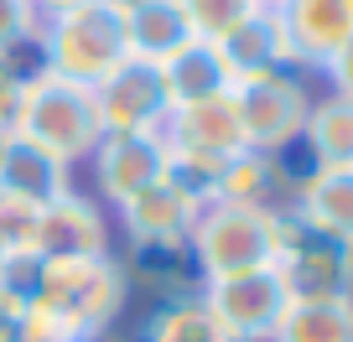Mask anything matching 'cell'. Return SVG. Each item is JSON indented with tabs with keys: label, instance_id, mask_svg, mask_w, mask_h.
<instances>
[{
	"label": "cell",
	"instance_id": "cell-1",
	"mask_svg": "<svg viewBox=\"0 0 353 342\" xmlns=\"http://www.w3.org/2000/svg\"><path fill=\"white\" fill-rule=\"evenodd\" d=\"M16 135H26L32 145H42L47 156L73 171L94 156V145L104 140L99 99L88 83L52 73V67H26L21 83V109H16Z\"/></svg>",
	"mask_w": 353,
	"mask_h": 342
},
{
	"label": "cell",
	"instance_id": "cell-2",
	"mask_svg": "<svg viewBox=\"0 0 353 342\" xmlns=\"http://www.w3.org/2000/svg\"><path fill=\"white\" fill-rule=\"evenodd\" d=\"M130 57L125 42V6L120 0H78L68 11L47 16L37 32V67L73 78V83H99Z\"/></svg>",
	"mask_w": 353,
	"mask_h": 342
},
{
	"label": "cell",
	"instance_id": "cell-3",
	"mask_svg": "<svg viewBox=\"0 0 353 342\" xmlns=\"http://www.w3.org/2000/svg\"><path fill=\"white\" fill-rule=\"evenodd\" d=\"M188 244H192V259H198L203 286H208V280L244 275V270L276 265L281 202H270V208H250V202H203Z\"/></svg>",
	"mask_w": 353,
	"mask_h": 342
},
{
	"label": "cell",
	"instance_id": "cell-4",
	"mask_svg": "<svg viewBox=\"0 0 353 342\" xmlns=\"http://www.w3.org/2000/svg\"><path fill=\"white\" fill-rule=\"evenodd\" d=\"M73 317L83 332H110L120 321L125 301H130V280H125V259L114 249L104 254H73V259H42L37 270V296Z\"/></svg>",
	"mask_w": 353,
	"mask_h": 342
},
{
	"label": "cell",
	"instance_id": "cell-5",
	"mask_svg": "<svg viewBox=\"0 0 353 342\" xmlns=\"http://www.w3.org/2000/svg\"><path fill=\"white\" fill-rule=\"evenodd\" d=\"M229 104H234V120H239L244 151L281 156L286 145L301 140L317 94H312L307 73H296V67H276V73L239 78V83L229 89Z\"/></svg>",
	"mask_w": 353,
	"mask_h": 342
},
{
	"label": "cell",
	"instance_id": "cell-6",
	"mask_svg": "<svg viewBox=\"0 0 353 342\" xmlns=\"http://www.w3.org/2000/svg\"><path fill=\"white\" fill-rule=\"evenodd\" d=\"M161 140L172 151V171L182 182H192L203 192V202H208V182L219 177V166H229L244 151V135H239L229 94L198 99V104H176L161 125Z\"/></svg>",
	"mask_w": 353,
	"mask_h": 342
},
{
	"label": "cell",
	"instance_id": "cell-7",
	"mask_svg": "<svg viewBox=\"0 0 353 342\" xmlns=\"http://www.w3.org/2000/svg\"><path fill=\"white\" fill-rule=\"evenodd\" d=\"M276 270L286 275L291 296H353V244L327 228H312L281 208V249Z\"/></svg>",
	"mask_w": 353,
	"mask_h": 342
},
{
	"label": "cell",
	"instance_id": "cell-8",
	"mask_svg": "<svg viewBox=\"0 0 353 342\" xmlns=\"http://www.w3.org/2000/svg\"><path fill=\"white\" fill-rule=\"evenodd\" d=\"M203 301L229 327L234 342H265L291 306V286L276 265H265V270H244V275H229V280H208Z\"/></svg>",
	"mask_w": 353,
	"mask_h": 342
},
{
	"label": "cell",
	"instance_id": "cell-9",
	"mask_svg": "<svg viewBox=\"0 0 353 342\" xmlns=\"http://www.w3.org/2000/svg\"><path fill=\"white\" fill-rule=\"evenodd\" d=\"M104 135H156L172 114V94L161 83V63L151 57H125L110 78L94 83Z\"/></svg>",
	"mask_w": 353,
	"mask_h": 342
},
{
	"label": "cell",
	"instance_id": "cell-10",
	"mask_svg": "<svg viewBox=\"0 0 353 342\" xmlns=\"http://www.w3.org/2000/svg\"><path fill=\"white\" fill-rule=\"evenodd\" d=\"M88 171H94V202L99 208H120L135 192H145L151 182H161L172 171V151H166L161 130L156 135H104L88 156Z\"/></svg>",
	"mask_w": 353,
	"mask_h": 342
},
{
	"label": "cell",
	"instance_id": "cell-11",
	"mask_svg": "<svg viewBox=\"0 0 353 342\" xmlns=\"http://www.w3.org/2000/svg\"><path fill=\"white\" fill-rule=\"evenodd\" d=\"M203 213V192L192 182H182L176 171H166L161 182H151L145 192H135L130 202L114 208V228L125 233V244H176L188 239L192 223Z\"/></svg>",
	"mask_w": 353,
	"mask_h": 342
},
{
	"label": "cell",
	"instance_id": "cell-12",
	"mask_svg": "<svg viewBox=\"0 0 353 342\" xmlns=\"http://www.w3.org/2000/svg\"><path fill=\"white\" fill-rule=\"evenodd\" d=\"M296 73H322L327 57L353 36V0H270Z\"/></svg>",
	"mask_w": 353,
	"mask_h": 342
},
{
	"label": "cell",
	"instance_id": "cell-13",
	"mask_svg": "<svg viewBox=\"0 0 353 342\" xmlns=\"http://www.w3.org/2000/svg\"><path fill=\"white\" fill-rule=\"evenodd\" d=\"M110 249V213L88 192H63L47 208H37L32 254L37 259H73V254H104Z\"/></svg>",
	"mask_w": 353,
	"mask_h": 342
},
{
	"label": "cell",
	"instance_id": "cell-14",
	"mask_svg": "<svg viewBox=\"0 0 353 342\" xmlns=\"http://www.w3.org/2000/svg\"><path fill=\"white\" fill-rule=\"evenodd\" d=\"M73 192V171L26 135H0V197H16L26 208H47L52 197Z\"/></svg>",
	"mask_w": 353,
	"mask_h": 342
},
{
	"label": "cell",
	"instance_id": "cell-15",
	"mask_svg": "<svg viewBox=\"0 0 353 342\" xmlns=\"http://www.w3.org/2000/svg\"><path fill=\"white\" fill-rule=\"evenodd\" d=\"M125 280H130V290H145L151 306L203 296V275H198V259H192L188 239H176V244H135L130 259H125Z\"/></svg>",
	"mask_w": 353,
	"mask_h": 342
},
{
	"label": "cell",
	"instance_id": "cell-16",
	"mask_svg": "<svg viewBox=\"0 0 353 342\" xmlns=\"http://www.w3.org/2000/svg\"><path fill=\"white\" fill-rule=\"evenodd\" d=\"M286 213H296L312 228H327L353 244V161L343 166H312L307 177L291 187Z\"/></svg>",
	"mask_w": 353,
	"mask_h": 342
},
{
	"label": "cell",
	"instance_id": "cell-17",
	"mask_svg": "<svg viewBox=\"0 0 353 342\" xmlns=\"http://www.w3.org/2000/svg\"><path fill=\"white\" fill-rule=\"evenodd\" d=\"M161 83L172 94V109L176 104H198V99H219V94L234 89L219 42H203V36H192L172 57H161Z\"/></svg>",
	"mask_w": 353,
	"mask_h": 342
},
{
	"label": "cell",
	"instance_id": "cell-18",
	"mask_svg": "<svg viewBox=\"0 0 353 342\" xmlns=\"http://www.w3.org/2000/svg\"><path fill=\"white\" fill-rule=\"evenodd\" d=\"M223 63H229V78H254V73H276V67H291V52H286V36H281V21H276V6H260L250 11L229 36L219 42Z\"/></svg>",
	"mask_w": 353,
	"mask_h": 342
},
{
	"label": "cell",
	"instance_id": "cell-19",
	"mask_svg": "<svg viewBox=\"0 0 353 342\" xmlns=\"http://www.w3.org/2000/svg\"><path fill=\"white\" fill-rule=\"evenodd\" d=\"M125 6V42L130 57H172L182 42H192V21L182 0H120Z\"/></svg>",
	"mask_w": 353,
	"mask_h": 342
},
{
	"label": "cell",
	"instance_id": "cell-20",
	"mask_svg": "<svg viewBox=\"0 0 353 342\" xmlns=\"http://www.w3.org/2000/svg\"><path fill=\"white\" fill-rule=\"evenodd\" d=\"M270 342H353V296H291Z\"/></svg>",
	"mask_w": 353,
	"mask_h": 342
},
{
	"label": "cell",
	"instance_id": "cell-21",
	"mask_svg": "<svg viewBox=\"0 0 353 342\" xmlns=\"http://www.w3.org/2000/svg\"><path fill=\"white\" fill-rule=\"evenodd\" d=\"M301 151L312 156V166L353 161V99H343V94H322V99L312 104V114H307Z\"/></svg>",
	"mask_w": 353,
	"mask_h": 342
},
{
	"label": "cell",
	"instance_id": "cell-22",
	"mask_svg": "<svg viewBox=\"0 0 353 342\" xmlns=\"http://www.w3.org/2000/svg\"><path fill=\"white\" fill-rule=\"evenodd\" d=\"M135 342H234L229 327L208 311L203 296H188V301H166V306H151L141 337Z\"/></svg>",
	"mask_w": 353,
	"mask_h": 342
},
{
	"label": "cell",
	"instance_id": "cell-23",
	"mask_svg": "<svg viewBox=\"0 0 353 342\" xmlns=\"http://www.w3.org/2000/svg\"><path fill=\"white\" fill-rule=\"evenodd\" d=\"M281 177L276 161L260 151H239L229 166H219V177L208 182V202H250V208H270Z\"/></svg>",
	"mask_w": 353,
	"mask_h": 342
},
{
	"label": "cell",
	"instance_id": "cell-24",
	"mask_svg": "<svg viewBox=\"0 0 353 342\" xmlns=\"http://www.w3.org/2000/svg\"><path fill=\"white\" fill-rule=\"evenodd\" d=\"M182 6H188L192 36H203V42H223L250 11H260L265 0H182Z\"/></svg>",
	"mask_w": 353,
	"mask_h": 342
},
{
	"label": "cell",
	"instance_id": "cell-25",
	"mask_svg": "<svg viewBox=\"0 0 353 342\" xmlns=\"http://www.w3.org/2000/svg\"><path fill=\"white\" fill-rule=\"evenodd\" d=\"M21 342H78L88 337L83 327H78L73 317H63L57 306H47V301H26V317H21V332H16Z\"/></svg>",
	"mask_w": 353,
	"mask_h": 342
},
{
	"label": "cell",
	"instance_id": "cell-26",
	"mask_svg": "<svg viewBox=\"0 0 353 342\" xmlns=\"http://www.w3.org/2000/svg\"><path fill=\"white\" fill-rule=\"evenodd\" d=\"M42 16L32 0H0V57H16L21 47H37Z\"/></svg>",
	"mask_w": 353,
	"mask_h": 342
},
{
	"label": "cell",
	"instance_id": "cell-27",
	"mask_svg": "<svg viewBox=\"0 0 353 342\" xmlns=\"http://www.w3.org/2000/svg\"><path fill=\"white\" fill-rule=\"evenodd\" d=\"M32 233H37V208L0 197V254H32Z\"/></svg>",
	"mask_w": 353,
	"mask_h": 342
},
{
	"label": "cell",
	"instance_id": "cell-28",
	"mask_svg": "<svg viewBox=\"0 0 353 342\" xmlns=\"http://www.w3.org/2000/svg\"><path fill=\"white\" fill-rule=\"evenodd\" d=\"M37 67V63H32ZM21 83H26V67L16 57H0V135L16 130V109H21Z\"/></svg>",
	"mask_w": 353,
	"mask_h": 342
},
{
	"label": "cell",
	"instance_id": "cell-29",
	"mask_svg": "<svg viewBox=\"0 0 353 342\" xmlns=\"http://www.w3.org/2000/svg\"><path fill=\"white\" fill-rule=\"evenodd\" d=\"M322 78H327V94H343V99H353V36L327 57Z\"/></svg>",
	"mask_w": 353,
	"mask_h": 342
},
{
	"label": "cell",
	"instance_id": "cell-30",
	"mask_svg": "<svg viewBox=\"0 0 353 342\" xmlns=\"http://www.w3.org/2000/svg\"><path fill=\"white\" fill-rule=\"evenodd\" d=\"M21 317H26V296H16V290L0 286V342L21 332Z\"/></svg>",
	"mask_w": 353,
	"mask_h": 342
},
{
	"label": "cell",
	"instance_id": "cell-31",
	"mask_svg": "<svg viewBox=\"0 0 353 342\" xmlns=\"http://www.w3.org/2000/svg\"><path fill=\"white\" fill-rule=\"evenodd\" d=\"M78 342H125V337L110 327V332H88V337H78Z\"/></svg>",
	"mask_w": 353,
	"mask_h": 342
},
{
	"label": "cell",
	"instance_id": "cell-32",
	"mask_svg": "<svg viewBox=\"0 0 353 342\" xmlns=\"http://www.w3.org/2000/svg\"><path fill=\"white\" fill-rule=\"evenodd\" d=\"M6 259H11V254H0V275H6Z\"/></svg>",
	"mask_w": 353,
	"mask_h": 342
},
{
	"label": "cell",
	"instance_id": "cell-33",
	"mask_svg": "<svg viewBox=\"0 0 353 342\" xmlns=\"http://www.w3.org/2000/svg\"><path fill=\"white\" fill-rule=\"evenodd\" d=\"M6 342H21V337H6Z\"/></svg>",
	"mask_w": 353,
	"mask_h": 342
},
{
	"label": "cell",
	"instance_id": "cell-34",
	"mask_svg": "<svg viewBox=\"0 0 353 342\" xmlns=\"http://www.w3.org/2000/svg\"><path fill=\"white\" fill-rule=\"evenodd\" d=\"M265 6H270V0H265Z\"/></svg>",
	"mask_w": 353,
	"mask_h": 342
}]
</instances>
